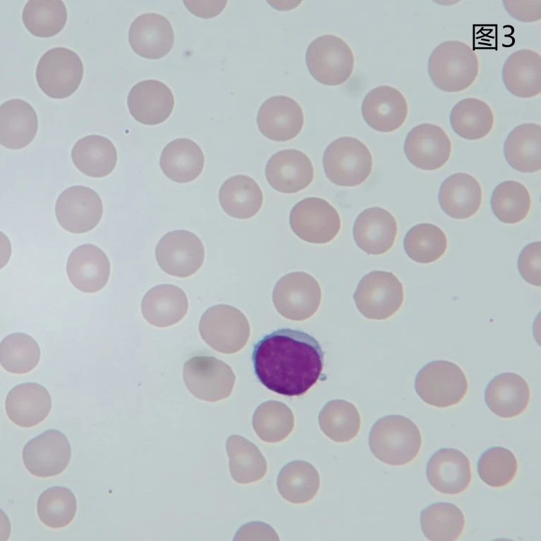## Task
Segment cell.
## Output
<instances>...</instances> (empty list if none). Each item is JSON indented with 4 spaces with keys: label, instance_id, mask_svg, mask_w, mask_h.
I'll return each instance as SVG.
<instances>
[{
    "label": "cell",
    "instance_id": "f1b7e54d",
    "mask_svg": "<svg viewBox=\"0 0 541 541\" xmlns=\"http://www.w3.org/2000/svg\"><path fill=\"white\" fill-rule=\"evenodd\" d=\"M502 80L506 89L519 98H533L541 91L540 55L530 49L517 50L505 61Z\"/></svg>",
    "mask_w": 541,
    "mask_h": 541
},
{
    "label": "cell",
    "instance_id": "f6af8a7d",
    "mask_svg": "<svg viewBox=\"0 0 541 541\" xmlns=\"http://www.w3.org/2000/svg\"><path fill=\"white\" fill-rule=\"evenodd\" d=\"M76 511L75 495L65 487H49L37 499L38 517L49 528H61L67 526L73 520Z\"/></svg>",
    "mask_w": 541,
    "mask_h": 541
},
{
    "label": "cell",
    "instance_id": "8fae6325",
    "mask_svg": "<svg viewBox=\"0 0 541 541\" xmlns=\"http://www.w3.org/2000/svg\"><path fill=\"white\" fill-rule=\"evenodd\" d=\"M317 280L305 272H293L275 285L272 299L277 311L292 321H304L317 311L321 301Z\"/></svg>",
    "mask_w": 541,
    "mask_h": 541
},
{
    "label": "cell",
    "instance_id": "d590c367",
    "mask_svg": "<svg viewBox=\"0 0 541 541\" xmlns=\"http://www.w3.org/2000/svg\"><path fill=\"white\" fill-rule=\"evenodd\" d=\"M421 530L432 541H454L463 533L466 520L460 508L449 502H436L423 509L420 516Z\"/></svg>",
    "mask_w": 541,
    "mask_h": 541
},
{
    "label": "cell",
    "instance_id": "3957f363",
    "mask_svg": "<svg viewBox=\"0 0 541 541\" xmlns=\"http://www.w3.org/2000/svg\"><path fill=\"white\" fill-rule=\"evenodd\" d=\"M427 71L436 87L446 92H459L475 82L479 72V60L466 43L449 40L432 51Z\"/></svg>",
    "mask_w": 541,
    "mask_h": 541
},
{
    "label": "cell",
    "instance_id": "74e56055",
    "mask_svg": "<svg viewBox=\"0 0 541 541\" xmlns=\"http://www.w3.org/2000/svg\"><path fill=\"white\" fill-rule=\"evenodd\" d=\"M226 449L231 475L239 483L260 480L267 472V462L258 448L238 435L228 437Z\"/></svg>",
    "mask_w": 541,
    "mask_h": 541
},
{
    "label": "cell",
    "instance_id": "ffe728a7",
    "mask_svg": "<svg viewBox=\"0 0 541 541\" xmlns=\"http://www.w3.org/2000/svg\"><path fill=\"white\" fill-rule=\"evenodd\" d=\"M471 466L466 455L454 448L436 451L426 465V475L430 485L445 495H457L470 485Z\"/></svg>",
    "mask_w": 541,
    "mask_h": 541
},
{
    "label": "cell",
    "instance_id": "2e32d148",
    "mask_svg": "<svg viewBox=\"0 0 541 541\" xmlns=\"http://www.w3.org/2000/svg\"><path fill=\"white\" fill-rule=\"evenodd\" d=\"M403 148L406 158L415 167L423 170H435L449 161L451 142L440 126L425 123L410 130Z\"/></svg>",
    "mask_w": 541,
    "mask_h": 541
},
{
    "label": "cell",
    "instance_id": "b9f144b4",
    "mask_svg": "<svg viewBox=\"0 0 541 541\" xmlns=\"http://www.w3.org/2000/svg\"><path fill=\"white\" fill-rule=\"evenodd\" d=\"M491 208L497 218L504 223L516 224L524 220L531 206L526 187L517 181L507 180L499 184L491 197Z\"/></svg>",
    "mask_w": 541,
    "mask_h": 541
},
{
    "label": "cell",
    "instance_id": "e575fe53",
    "mask_svg": "<svg viewBox=\"0 0 541 541\" xmlns=\"http://www.w3.org/2000/svg\"><path fill=\"white\" fill-rule=\"evenodd\" d=\"M449 121L456 134L468 139L485 137L494 125V114L490 106L477 98L461 99L451 111Z\"/></svg>",
    "mask_w": 541,
    "mask_h": 541
},
{
    "label": "cell",
    "instance_id": "cb8c5ba5",
    "mask_svg": "<svg viewBox=\"0 0 541 541\" xmlns=\"http://www.w3.org/2000/svg\"><path fill=\"white\" fill-rule=\"evenodd\" d=\"M66 271L70 282L77 290L94 293L108 283L110 263L105 253L98 247L85 244L71 253Z\"/></svg>",
    "mask_w": 541,
    "mask_h": 541
},
{
    "label": "cell",
    "instance_id": "30bf717a",
    "mask_svg": "<svg viewBox=\"0 0 541 541\" xmlns=\"http://www.w3.org/2000/svg\"><path fill=\"white\" fill-rule=\"evenodd\" d=\"M289 223L294 234L312 244H327L340 231L341 222L336 209L319 197H307L292 208Z\"/></svg>",
    "mask_w": 541,
    "mask_h": 541
},
{
    "label": "cell",
    "instance_id": "60d3db41",
    "mask_svg": "<svg viewBox=\"0 0 541 541\" xmlns=\"http://www.w3.org/2000/svg\"><path fill=\"white\" fill-rule=\"evenodd\" d=\"M22 19L27 30L38 37H51L63 28L67 11L61 0H30L24 6Z\"/></svg>",
    "mask_w": 541,
    "mask_h": 541
},
{
    "label": "cell",
    "instance_id": "ac0fdd59",
    "mask_svg": "<svg viewBox=\"0 0 541 541\" xmlns=\"http://www.w3.org/2000/svg\"><path fill=\"white\" fill-rule=\"evenodd\" d=\"M265 176L277 192L293 194L309 186L314 178V167L309 156L296 149L280 150L268 160Z\"/></svg>",
    "mask_w": 541,
    "mask_h": 541
},
{
    "label": "cell",
    "instance_id": "ee69618b",
    "mask_svg": "<svg viewBox=\"0 0 541 541\" xmlns=\"http://www.w3.org/2000/svg\"><path fill=\"white\" fill-rule=\"evenodd\" d=\"M40 359L37 342L30 335L16 332L7 335L0 344V363L13 374L27 373L34 369Z\"/></svg>",
    "mask_w": 541,
    "mask_h": 541
},
{
    "label": "cell",
    "instance_id": "bcb514c9",
    "mask_svg": "<svg viewBox=\"0 0 541 541\" xmlns=\"http://www.w3.org/2000/svg\"><path fill=\"white\" fill-rule=\"evenodd\" d=\"M481 480L492 487H502L509 484L518 471V461L514 454L503 447H492L480 456L477 464Z\"/></svg>",
    "mask_w": 541,
    "mask_h": 541
},
{
    "label": "cell",
    "instance_id": "d4e9b609",
    "mask_svg": "<svg viewBox=\"0 0 541 541\" xmlns=\"http://www.w3.org/2000/svg\"><path fill=\"white\" fill-rule=\"evenodd\" d=\"M530 392L528 382L520 375L508 372L494 376L485 390L488 409L502 418L521 415L528 407Z\"/></svg>",
    "mask_w": 541,
    "mask_h": 541
},
{
    "label": "cell",
    "instance_id": "f35d334b",
    "mask_svg": "<svg viewBox=\"0 0 541 541\" xmlns=\"http://www.w3.org/2000/svg\"><path fill=\"white\" fill-rule=\"evenodd\" d=\"M403 248L407 256L413 261L428 264L444 254L447 249V237L437 225L419 223L406 234Z\"/></svg>",
    "mask_w": 541,
    "mask_h": 541
},
{
    "label": "cell",
    "instance_id": "484cf974",
    "mask_svg": "<svg viewBox=\"0 0 541 541\" xmlns=\"http://www.w3.org/2000/svg\"><path fill=\"white\" fill-rule=\"evenodd\" d=\"M5 409L7 416L15 425L30 428L47 417L51 409V398L44 386L25 383L9 391Z\"/></svg>",
    "mask_w": 541,
    "mask_h": 541
},
{
    "label": "cell",
    "instance_id": "8992f818",
    "mask_svg": "<svg viewBox=\"0 0 541 541\" xmlns=\"http://www.w3.org/2000/svg\"><path fill=\"white\" fill-rule=\"evenodd\" d=\"M305 61L311 75L329 85L344 82L351 75L355 63L353 49L340 36L324 34L308 44Z\"/></svg>",
    "mask_w": 541,
    "mask_h": 541
},
{
    "label": "cell",
    "instance_id": "7402d4cb",
    "mask_svg": "<svg viewBox=\"0 0 541 541\" xmlns=\"http://www.w3.org/2000/svg\"><path fill=\"white\" fill-rule=\"evenodd\" d=\"M398 226L394 216L382 207H370L356 218L353 235L357 246L370 255H381L393 247Z\"/></svg>",
    "mask_w": 541,
    "mask_h": 541
},
{
    "label": "cell",
    "instance_id": "52a82bcc",
    "mask_svg": "<svg viewBox=\"0 0 541 541\" xmlns=\"http://www.w3.org/2000/svg\"><path fill=\"white\" fill-rule=\"evenodd\" d=\"M403 286L391 272L374 270L359 281L353 294L358 311L372 320L389 318L401 307Z\"/></svg>",
    "mask_w": 541,
    "mask_h": 541
},
{
    "label": "cell",
    "instance_id": "ba28073f",
    "mask_svg": "<svg viewBox=\"0 0 541 541\" xmlns=\"http://www.w3.org/2000/svg\"><path fill=\"white\" fill-rule=\"evenodd\" d=\"M84 73L80 56L66 47H54L45 52L36 68V79L41 90L54 99H64L78 88Z\"/></svg>",
    "mask_w": 541,
    "mask_h": 541
},
{
    "label": "cell",
    "instance_id": "5b68a950",
    "mask_svg": "<svg viewBox=\"0 0 541 541\" xmlns=\"http://www.w3.org/2000/svg\"><path fill=\"white\" fill-rule=\"evenodd\" d=\"M415 389L426 404L446 408L463 400L468 392V383L457 364L446 360H435L425 364L418 372Z\"/></svg>",
    "mask_w": 541,
    "mask_h": 541
},
{
    "label": "cell",
    "instance_id": "9c48e42d",
    "mask_svg": "<svg viewBox=\"0 0 541 541\" xmlns=\"http://www.w3.org/2000/svg\"><path fill=\"white\" fill-rule=\"evenodd\" d=\"M199 331L205 342L224 354L239 352L250 337V325L244 314L229 305L209 308L202 316Z\"/></svg>",
    "mask_w": 541,
    "mask_h": 541
},
{
    "label": "cell",
    "instance_id": "8d00e7d4",
    "mask_svg": "<svg viewBox=\"0 0 541 541\" xmlns=\"http://www.w3.org/2000/svg\"><path fill=\"white\" fill-rule=\"evenodd\" d=\"M320 475L316 468L304 461L286 464L277 478L280 495L288 502L304 504L312 500L320 488Z\"/></svg>",
    "mask_w": 541,
    "mask_h": 541
},
{
    "label": "cell",
    "instance_id": "d6986e66",
    "mask_svg": "<svg viewBox=\"0 0 541 541\" xmlns=\"http://www.w3.org/2000/svg\"><path fill=\"white\" fill-rule=\"evenodd\" d=\"M362 113L373 129L390 132L399 128L406 121L408 106L403 93L390 85H379L370 89L364 97Z\"/></svg>",
    "mask_w": 541,
    "mask_h": 541
},
{
    "label": "cell",
    "instance_id": "e0dca14e",
    "mask_svg": "<svg viewBox=\"0 0 541 541\" xmlns=\"http://www.w3.org/2000/svg\"><path fill=\"white\" fill-rule=\"evenodd\" d=\"M257 126L269 139L284 142L296 137L304 124L301 105L286 95H275L260 106L257 116Z\"/></svg>",
    "mask_w": 541,
    "mask_h": 541
},
{
    "label": "cell",
    "instance_id": "f546056e",
    "mask_svg": "<svg viewBox=\"0 0 541 541\" xmlns=\"http://www.w3.org/2000/svg\"><path fill=\"white\" fill-rule=\"evenodd\" d=\"M188 303L185 292L173 285H160L144 296L141 309L150 324L165 328L178 323L187 313Z\"/></svg>",
    "mask_w": 541,
    "mask_h": 541
},
{
    "label": "cell",
    "instance_id": "7a4b0ae2",
    "mask_svg": "<svg viewBox=\"0 0 541 541\" xmlns=\"http://www.w3.org/2000/svg\"><path fill=\"white\" fill-rule=\"evenodd\" d=\"M369 446L374 456L391 466L412 461L422 446L418 425L407 417L388 415L377 420L369 434Z\"/></svg>",
    "mask_w": 541,
    "mask_h": 541
},
{
    "label": "cell",
    "instance_id": "5bb4252c",
    "mask_svg": "<svg viewBox=\"0 0 541 541\" xmlns=\"http://www.w3.org/2000/svg\"><path fill=\"white\" fill-rule=\"evenodd\" d=\"M60 225L71 233H84L97 225L103 213L98 194L90 187L75 185L59 194L55 205Z\"/></svg>",
    "mask_w": 541,
    "mask_h": 541
},
{
    "label": "cell",
    "instance_id": "c3c4849f",
    "mask_svg": "<svg viewBox=\"0 0 541 541\" xmlns=\"http://www.w3.org/2000/svg\"><path fill=\"white\" fill-rule=\"evenodd\" d=\"M507 13L517 20L525 23L535 22L540 19L541 0L536 1H503Z\"/></svg>",
    "mask_w": 541,
    "mask_h": 541
},
{
    "label": "cell",
    "instance_id": "603a6c76",
    "mask_svg": "<svg viewBox=\"0 0 541 541\" xmlns=\"http://www.w3.org/2000/svg\"><path fill=\"white\" fill-rule=\"evenodd\" d=\"M127 104L136 120L145 125H157L171 115L174 97L171 89L162 81L145 80L130 89Z\"/></svg>",
    "mask_w": 541,
    "mask_h": 541
},
{
    "label": "cell",
    "instance_id": "7c38bea8",
    "mask_svg": "<svg viewBox=\"0 0 541 541\" xmlns=\"http://www.w3.org/2000/svg\"><path fill=\"white\" fill-rule=\"evenodd\" d=\"M183 374L190 393L197 399L211 402L228 397L236 380L229 366L212 356L189 359L184 364Z\"/></svg>",
    "mask_w": 541,
    "mask_h": 541
},
{
    "label": "cell",
    "instance_id": "4316f807",
    "mask_svg": "<svg viewBox=\"0 0 541 541\" xmlns=\"http://www.w3.org/2000/svg\"><path fill=\"white\" fill-rule=\"evenodd\" d=\"M482 190L478 180L466 173H454L442 183L439 204L449 217L463 220L475 214L482 203Z\"/></svg>",
    "mask_w": 541,
    "mask_h": 541
},
{
    "label": "cell",
    "instance_id": "6da1fadb",
    "mask_svg": "<svg viewBox=\"0 0 541 541\" xmlns=\"http://www.w3.org/2000/svg\"><path fill=\"white\" fill-rule=\"evenodd\" d=\"M324 352L312 335L282 328L265 335L254 346V372L268 390L281 395L306 393L320 378Z\"/></svg>",
    "mask_w": 541,
    "mask_h": 541
},
{
    "label": "cell",
    "instance_id": "7bdbcfd3",
    "mask_svg": "<svg viewBox=\"0 0 541 541\" xmlns=\"http://www.w3.org/2000/svg\"><path fill=\"white\" fill-rule=\"evenodd\" d=\"M295 418L292 411L284 403L267 401L260 404L253 417V426L257 436L266 442H279L292 432Z\"/></svg>",
    "mask_w": 541,
    "mask_h": 541
},
{
    "label": "cell",
    "instance_id": "836d02e7",
    "mask_svg": "<svg viewBox=\"0 0 541 541\" xmlns=\"http://www.w3.org/2000/svg\"><path fill=\"white\" fill-rule=\"evenodd\" d=\"M71 158L75 166L92 178L109 175L117 163V151L107 138L91 135L80 139L73 146Z\"/></svg>",
    "mask_w": 541,
    "mask_h": 541
},
{
    "label": "cell",
    "instance_id": "4dcf8cb0",
    "mask_svg": "<svg viewBox=\"0 0 541 541\" xmlns=\"http://www.w3.org/2000/svg\"><path fill=\"white\" fill-rule=\"evenodd\" d=\"M205 156L200 146L188 138H177L163 149L160 168L171 180L186 183L196 179L202 173Z\"/></svg>",
    "mask_w": 541,
    "mask_h": 541
},
{
    "label": "cell",
    "instance_id": "d6a6232c",
    "mask_svg": "<svg viewBox=\"0 0 541 541\" xmlns=\"http://www.w3.org/2000/svg\"><path fill=\"white\" fill-rule=\"evenodd\" d=\"M219 200L223 210L238 219L255 216L263 204V193L252 178L237 175L226 180L219 192Z\"/></svg>",
    "mask_w": 541,
    "mask_h": 541
},
{
    "label": "cell",
    "instance_id": "277c9868",
    "mask_svg": "<svg viewBox=\"0 0 541 541\" xmlns=\"http://www.w3.org/2000/svg\"><path fill=\"white\" fill-rule=\"evenodd\" d=\"M327 178L341 187H355L364 182L372 168V156L360 139L339 137L326 147L322 157Z\"/></svg>",
    "mask_w": 541,
    "mask_h": 541
},
{
    "label": "cell",
    "instance_id": "7dc6e473",
    "mask_svg": "<svg viewBox=\"0 0 541 541\" xmlns=\"http://www.w3.org/2000/svg\"><path fill=\"white\" fill-rule=\"evenodd\" d=\"M540 242L527 244L521 250L518 259V269L522 278L534 286L540 287Z\"/></svg>",
    "mask_w": 541,
    "mask_h": 541
},
{
    "label": "cell",
    "instance_id": "ab89813d",
    "mask_svg": "<svg viewBox=\"0 0 541 541\" xmlns=\"http://www.w3.org/2000/svg\"><path fill=\"white\" fill-rule=\"evenodd\" d=\"M318 422L323 433L337 442L351 440L360 428L358 409L353 404L343 399L327 402L319 414Z\"/></svg>",
    "mask_w": 541,
    "mask_h": 541
},
{
    "label": "cell",
    "instance_id": "9a60e30c",
    "mask_svg": "<svg viewBox=\"0 0 541 541\" xmlns=\"http://www.w3.org/2000/svg\"><path fill=\"white\" fill-rule=\"evenodd\" d=\"M22 455L24 465L32 475L47 478L59 475L66 468L71 449L63 433L48 430L27 442Z\"/></svg>",
    "mask_w": 541,
    "mask_h": 541
},
{
    "label": "cell",
    "instance_id": "4fadbf2b",
    "mask_svg": "<svg viewBox=\"0 0 541 541\" xmlns=\"http://www.w3.org/2000/svg\"><path fill=\"white\" fill-rule=\"evenodd\" d=\"M155 256L158 265L166 273L186 278L195 274L202 266L205 249L196 235L177 230L166 233L159 240Z\"/></svg>",
    "mask_w": 541,
    "mask_h": 541
},
{
    "label": "cell",
    "instance_id": "1f68e13d",
    "mask_svg": "<svg viewBox=\"0 0 541 541\" xmlns=\"http://www.w3.org/2000/svg\"><path fill=\"white\" fill-rule=\"evenodd\" d=\"M541 127L533 123L516 126L504 144L506 161L522 173H535L541 168Z\"/></svg>",
    "mask_w": 541,
    "mask_h": 541
},
{
    "label": "cell",
    "instance_id": "44dd1931",
    "mask_svg": "<svg viewBox=\"0 0 541 541\" xmlns=\"http://www.w3.org/2000/svg\"><path fill=\"white\" fill-rule=\"evenodd\" d=\"M128 41L138 55L158 59L171 49L174 42L172 25L164 15L157 13H145L137 16L128 31Z\"/></svg>",
    "mask_w": 541,
    "mask_h": 541
},
{
    "label": "cell",
    "instance_id": "83f0119b",
    "mask_svg": "<svg viewBox=\"0 0 541 541\" xmlns=\"http://www.w3.org/2000/svg\"><path fill=\"white\" fill-rule=\"evenodd\" d=\"M38 128L33 107L20 99H12L0 106V143L6 149H20L35 138Z\"/></svg>",
    "mask_w": 541,
    "mask_h": 541
}]
</instances>
